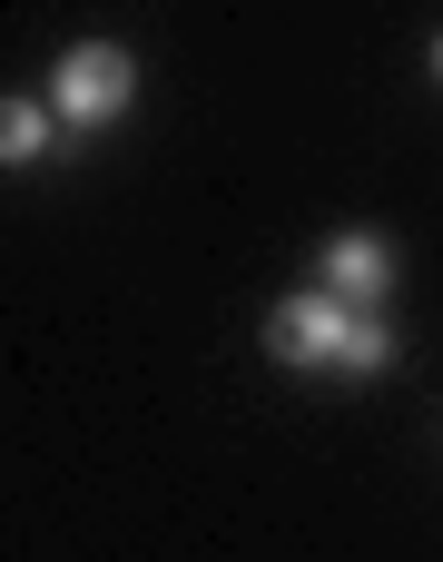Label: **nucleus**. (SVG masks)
Masks as SVG:
<instances>
[{
    "label": "nucleus",
    "mask_w": 443,
    "mask_h": 562,
    "mask_svg": "<svg viewBox=\"0 0 443 562\" xmlns=\"http://www.w3.org/2000/svg\"><path fill=\"white\" fill-rule=\"evenodd\" d=\"M395 286V247L385 237H365V227H345V237H326V296L355 316V306H375Z\"/></svg>",
    "instance_id": "7ed1b4c3"
},
{
    "label": "nucleus",
    "mask_w": 443,
    "mask_h": 562,
    "mask_svg": "<svg viewBox=\"0 0 443 562\" xmlns=\"http://www.w3.org/2000/svg\"><path fill=\"white\" fill-rule=\"evenodd\" d=\"M49 148V99H0V168H30Z\"/></svg>",
    "instance_id": "20e7f679"
},
{
    "label": "nucleus",
    "mask_w": 443,
    "mask_h": 562,
    "mask_svg": "<svg viewBox=\"0 0 443 562\" xmlns=\"http://www.w3.org/2000/svg\"><path fill=\"white\" fill-rule=\"evenodd\" d=\"M385 366H395V336H385V326H375V316H355V326H345V346H336V366H326V375H385Z\"/></svg>",
    "instance_id": "39448f33"
},
{
    "label": "nucleus",
    "mask_w": 443,
    "mask_h": 562,
    "mask_svg": "<svg viewBox=\"0 0 443 562\" xmlns=\"http://www.w3.org/2000/svg\"><path fill=\"white\" fill-rule=\"evenodd\" d=\"M138 99V59L118 49V40H79L59 69H49V119H69V128H99V119H118Z\"/></svg>",
    "instance_id": "f257e3e1"
},
{
    "label": "nucleus",
    "mask_w": 443,
    "mask_h": 562,
    "mask_svg": "<svg viewBox=\"0 0 443 562\" xmlns=\"http://www.w3.org/2000/svg\"><path fill=\"white\" fill-rule=\"evenodd\" d=\"M345 326H355V316H345L326 286H306V296H286V306L266 316V356H276V366H336Z\"/></svg>",
    "instance_id": "f03ea898"
},
{
    "label": "nucleus",
    "mask_w": 443,
    "mask_h": 562,
    "mask_svg": "<svg viewBox=\"0 0 443 562\" xmlns=\"http://www.w3.org/2000/svg\"><path fill=\"white\" fill-rule=\"evenodd\" d=\"M434 79H443V40H434Z\"/></svg>",
    "instance_id": "423d86ee"
}]
</instances>
